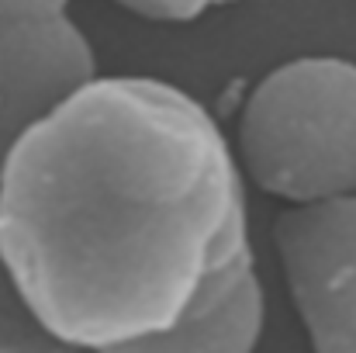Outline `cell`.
<instances>
[{"instance_id":"obj_2","label":"cell","mask_w":356,"mask_h":353,"mask_svg":"<svg viewBox=\"0 0 356 353\" xmlns=\"http://www.w3.org/2000/svg\"><path fill=\"white\" fill-rule=\"evenodd\" d=\"M236 163L287 205L356 198V63L301 56L245 97Z\"/></svg>"},{"instance_id":"obj_1","label":"cell","mask_w":356,"mask_h":353,"mask_svg":"<svg viewBox=\"0 0 356 353\" xmlns=\"http://www.w3.org/2000/svg\"><path fill=\"white\" fill-rule=\"evenodd\" d=\"M242 233L236 149L156 77H90L0 166V256L38 322L83 353L173 326Z\"/></svg>"},{"instance_id":"obj_3","label":"cell","mask_w":356,"mask_h":353,"mask_svg":"<svg viewBox=\"0 0 356 353\" xmlns=\"http://www.w3.org/2000/svg\"><path fill=\"white\" fill-rule=\"evenodd\" d=\"M97 77L70 0H0V166L10 146Z\"/></svg>"},{"instance_id":"obj_5","label":"cell","mask_w":356,"mask_h":353,"mask_svg":"<svg viewBox=\"0 0 356 353\" xmlns=\"http://www.w3.org/2000/svg\"><path fill=\"white\" fill-rule=\"evenodd\" d=\"M263 284L252 239L236 235L211 263L191 305L163 333L118 343L101 353H256L263 336Z\"/></svg>"},{"instance_id":"obj_4","label":"cell","mask_w":356,"mask_h":353,"mask_svg":"<svg viewBox=\"0 0 356 353\" xmlns=\"http://www.w3.org/2000/svg\"><path fill=\"white\" fill-rule=\"evenodd\" d=\"M273 242L312 353H356V198L291 205Z\"/></svg>"},{"instance_id":"obj_6","label":"cell","mask_w":356,"mask_h":353,"mask_svg":"<svg viewBox=\"0 0 356 353\" xmlns=\"http://www.w3.org/2000/svg\"><path fill=\"white\" fill-rule=\"evenodd\" d=\"M0 353H83L56 340L38 322L21 288L14 284L3 256H0Z\"/></svg>"},{"instance_id":"obj_7","label":"cell","mask_w":356,"mask_h":353,"mask_svg":"<svg viewBox=\"0 0 356 353\" xmlns=\"http://www.w3.org/2000/svg\"><path fill=\"white\" fill-rule=\"evenodd\" d=\"M115 3L149 21H197L201 14L236 0H115Z\"/></svg>"}]
</instances>
